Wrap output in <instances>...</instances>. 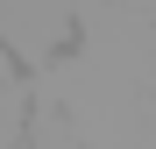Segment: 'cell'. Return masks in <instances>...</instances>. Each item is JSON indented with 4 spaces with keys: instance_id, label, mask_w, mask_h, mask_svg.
I'll list each match as a JSON object with an SVG mask.
<instances>
[{
    "instance_id": "3",
    "label": "cell",
    "mask_w": 156,
    "mask_h": 149,
    "mask_svg": "<svg viewBox=\"0 0 156 149\" xmlns=\"http://www.w3.org/2000/svg\"><path fill=\"white\" fill-rule=\"evenodd\" d=\"M114 7H135V14H149V21H156V0H114Z\"/></svg>"
},
{
    "instance_id": "1",
    "label": "cell",
    "mask_w": 156,
    "mask_h": 149,
    "mask_svg": "<svg viewBox=\"0 0 156 149\" xmlns=\"http://www.w3.org/2000/svg\"><path fill=\"white\" fill-rule=\"evenodd\" d=\"M78 7L85 0H0V43L29 71H50L78 43Z\"/></svg>"
},
{
    "instance_id": "2",
    "label": "cell",
    "mask_w": 156,
    "mask_h": 149,
    "mask_svg": "<svg viewBox=\"0 0 156 149\" xmlns=\"http://www.w3.org/2000/svg\"><path fill=\"white\" fill-rule=\"evenodd\" d=\"M29 114H36V99H29V85H21V71L0 78V149L7 142H29Z\"/></svg>"
},
{
    "instance_id": "4",
    "label": "cell",
    "mask_w": 156,
    "mask_h": 149,
    "mask_svg": "<svg viewBox=\"0 0 156 149\" xmlns=\"http://www.w3.org/2000/svg\"><path fill=\"white\" fill-rule=\"evenodd\" d=\"M149 92H156V71H149Z\"/></svg>"
}]
</instances>
